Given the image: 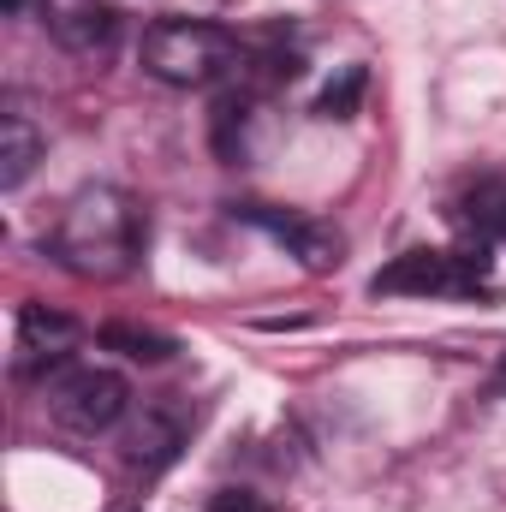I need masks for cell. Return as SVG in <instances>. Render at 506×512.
I'll return each mask as SVG.
<instances>
[{"label": "cell", "mask_w": 506, "mask_h": 512, "mask_svg": "<svg viewBox=\"0 0 506 512\" xmlns=\"http://www.w3.org/2000/svg\"><path fill=\"white\" fill-rule=\"evenodd\" d=\"M84 346V328L48 304H24L18 310V370H60L72 364V352Z\"/></svg>", "instance_id": "52a82bcc"}, {"label": "cell", "mask_w": 506, "mask_h": 512, "mask_svg": "<svg viewBox=\"0 0 506 512\" xmlns=\"http://www.w3.org/2000/svg\"><path fill=\"white\" fill-rule=\"evenodd\" d=\"M501 382H506V358H501Z\"/></svg>", "instance_id": "9a60e30c"}, {"label": "cell", "mask_w": 506, "mask_h": 512, "mask_svg": "<svg viewBox=\"0 0 506 512\" xmlns=\"http://www.w3.org/2000/svg\"><path fill=\"white\" fill-rule=\"evenodd\" d=\"M179 441H185L179 417H167V411H143V417L131 423V435H126V459L137 465V471H161V465H173Z\"/></svg>", "instance_id": "9c48e42d"}, {"label": "cell", "mask_w": 506, "mask_h": 512, "mask_svg": "<svg viewBox=\"0 0 506 512\" xmlns=\"http://www.w3.org/2000/svg\"><path fill=\"white\" fill-rule=\"evenodd\" d=\"M239 221L262 227L274 245H286V251L298 256L310 274L340 268V233H334V227H322V221H304V215H292V209H268V203H245V209H239Z\"/></svg>", "instance_id": "5b68a950"}, {"label": "cell", "mask_w": 506, "mask_h": 512, "mask_svg": "<svg viewBox=\"0 0 506 512\" xmlns=\"http://www.w3.org/2000/svg\"><path fill=\"white\" fill-rule=\"evenodd\" d=\"M6 12H24V0H6Z\"/></svg>", "instance_id": "5bb4252c"}, {"label": "cell", "mask_w": 506, "mask_h": 512, "mask_svg": "<svg viewBox=\"0 0 506 512\" xmlns=\"http://www.w3.org/2000/svg\"><path fill=\"white\" fill-rule=\"evenodd\" d=\"M42 405L60 429L72 435H108L131 405V387L120 370H102V364H60L48 382H42Z\"/></svg>", "instance_id": "277c9868"}, {"label": "cell", "mask_w": 506, "mask_h": 512, "mask_svg": "<svg viewBox=\"0 0 506 512\" xmlns=\"http://www.w3.org/2000/svg\"><path fill=\"white\" fill-rule=\"evenodd\" d=\"M459 221H465L471 239H483V245H506V179L501 173L477 179V185L459 197Z\"/></svg>", "instance_id": "30bf717a"}, {"label": "cell", "mask_w": 506, "mask_h": 512, "mask_svg": "<svg viewBox=\"0 0 506 512\" xmlns=\"http://www.w3.org/2000/svg\"><path fill=\"white\" fill-rule=\"evenodd\" d=\"M489 268H495V256L483 239L459 245V251H405L387 268H376L370 292L376 298H483V292H495Z\"/></svg>", "instance_id": "3957f363"}, {"label": "cell", "mask_w": 506, "mask_h": 512, "mask_svg": "<svg viewBox=\"0 0 506 512\" xmlns=\"http://www.w3.org/2000/svg\"><path fill=\"white\" fill-rule=\"evenodd\" d=\"M54 256L84 280H120L143 256V209L120 185H84L60 209Z\"/></svg>", "instance_id": "6da1fadb"}, {"label": "cell", "mask_w": 506, "mask_h": 512, "mask_svg": "<svg viewBox=\"0 0 506 512\" xmlns=\"http://www.w3.org/2000/svg\"><path fill=\"white\" fill-rule=\"evenodd\" d=\"M48 36L72 54H108L120 42V6L114 0H42Z\"/></svg>", "instance_id": "8992f818"}, {"label": "cell", "mask_w": 506, "mask_h": 512, "mask_svg": "<svg viewBox=\"0 0 506 512\" xmlns=\"http://www.w3.org/2000/svg\"><path fill=\"white\" fill-rule=\"evenodd\" d=\"M209 512H274V507L251 489H221V495H209Z\"/></svg>", "instance_id": "4fadbf2b"}, {"label": "cell", "mask_w": 506, "mask_h": 512, "mask_svg": "<svg viewBox=\"0 0 506 512\" xmlns=\"http://www.w3.org/2000/svg\"><path fill=\"white\" fill-rule=\"evenodd\" d=\"M96 346H102V352H126L137 364H167V358L179 352V340H167V334H155V328H131V322H108V328L96 334Z\"/></svg>", "instance_id": "8fae6325"}, {"label": "cell", "mask_w": 506, "mask_h": 512, "mask_svg": "<svg viewBox=\"0 0 506 512\" xmlns=\"http://www.w3.org/2000/svg\"><path fill=\"white\" fill-rule=\"evenodd\" d=\"M143 72L155 84H173V90H203L215 78H227L245 48L227 24H209V18H161L143 30Z\"/></svg>", "instance_id": "7a4b0ae2"}, {"label": "cell", "mask_w": 506, "mask_h": 512, "mask_svg": "<svg viewBox=\"0 0 506 512\" xmlns=\"http://www.w3.org/2000/svg\"><path fill=\"white\" fill-rule=\"evenodd\" d=\"M364 90H370V72L364 66H340L328 78V90L316 96V120H352L364 108Z\"/></svg>", "instance_id": "7c38bea8"}, {"label": "cell", "mask_w": 506, "mask_h": 512, "mask_svg": "<svg viewBox=\"0 0 506 512\" xmlns=\"http://www.w3.org/2000/svg\"><path fill=\"white\" fill-rule=\"evenodd\" d=\"M36 161H42V131L30 126V114H24L18 96H12L6 114H0V185L18 191V185L36 173Z\"/></svg>", "instance_id": "ba28073f"}]
</instances>
